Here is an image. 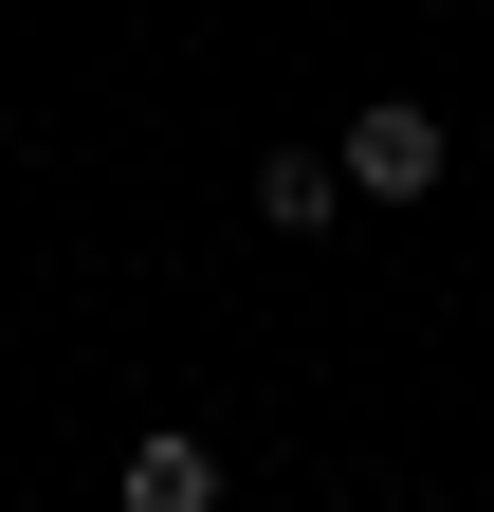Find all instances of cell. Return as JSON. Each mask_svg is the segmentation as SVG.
I'll return each instance as SVG.
<instances>
[{
  "label": "cell",
  "instance_id": "cell-3",
  "mask_svg": "<svg viewBox=\"0 0 494 512\" xmlns=\"http://www.w3.org/2000/svg\"><path fill=\"white\" fill-rule=\"evenodd\" d=\"M330 202H348V147H275V165H257V220H275V238H312Z\"/></svg>",
  "mask_w": 494,
  "mask_h": 512
},
{
  "label": "cell",
  "instance_id": "cell-2",
  "mask_svg": "<svg viewBox=\"0 0 494 512\" xmlns=\"http://www.w3.org/2000/svg\"><path fill=\"white\" fill-rule=\"evenodd\" d=\"M129 512H220V439H129Z\"/></svg>",
  "mask_w": 494,
  "mask_h": 512
},
{
  "label": "cell",
  "instance_id": "cell-1",
  "mask_svg": "<svg viewBox=\"0 0 494 512\" xmlns=\"http://www.w3.org/2000/svg\"><path fill=\"white\" fill-rule=\"evenodd\" d=\"M458 147H440V110L421 92H385V110H348V202H421Z\"/></svg>",
  "mask_w": 494,
  "mask_h": 512
}]
</instances>
